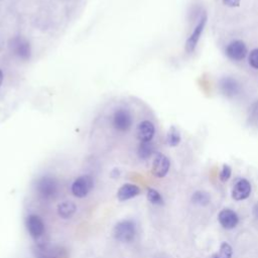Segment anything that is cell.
Wrapping results in <instances>:
<instances>
[{"mask_svg":"<svg viewBox=\"0 0 258 258\" xmlns=\"http://www.w3.org/2000/svg\"><path fill=\"white\" fill-rule=\"evenodd\" d=\"M136 235V225L132 220H122L113 229V236L120 242H131Z\"/></svg>","mask_w":258,"mask_h":258,"instance_id":"1","label":"cell"},{"mask_svg":"<svg viewBox=\"0 0 258 258\" xmlns=\"http://www.w3.org/2000/svg\"><path fill=\"white\" fill-rule=\"evenodd\" d=\"M10 50L14 55L19 57L20 59L27 60L30 57L31 54V48L29 42L21 37V36H15L13 37L9 42Z\"/></svg>","mask_w":258,"mask_h":258,"instance_id":"2","label":"cell"},{"mask_svg":"<svg viewBox=\"0 0 258 258\" xmlns=\"http://www.w3.org/2000/svg\"><path fill=\"white\" fill-rule=\"evenodd\" d=\"M113 127L120 132H126L131 128L132 116L131 113L124 108L116 110L112 117Z\"/></svg>","mask_w":258,"mask_h":258,"instance_id":"3","label":"cell"},{"mask_svg":"<svg viewBox=\"0 0 258 258\" xmlns=\"http://www.w3.org/2000/svg\"><path fill=\"white\" fill-rule=\"evenodd\" d=\"M93 185V178L88 174H84L75 179L72 184V192L77 198H85L91 191Z\"/></svg>","mask_w":258,"mask_h":258,"instance_id":"4","label":"cell"},{"mask_svg":"<svg viewBox=\"0 0 258 258\" xmlns=\"http://www.w3.org/2000/svg\"><path fill=\"white\" fill-rule=\"evenodd\" d=\"M36 189L42 198L50 199L57 192V182L50 176H42L37 180Z\"/></svg>","mask_w":258,"mask_h":258,"instance_id":"5","label":"cell"},{"mask_svg":"<svg viewBox=\"0 0 258 258\" xmlns=\"http://www.w3.org/2000/svg\"><path fill=\"white\" fill-rule=\"evenodd\" d=\"M26 229H27L29 235L33 239L37 240L40 237H42V235L44 234L45 227H44V223L40 217H38L37 215L31 214V215L27 216V218H26Z\"/></svg>","mask_w":258,"mask_h":258,"instance_id":"6","label":"cell"},{"mask_svg":"<svg viewBox=\"0 0 258 258\" xmlns=\"http://www.w3.org/2000/svg\"><path fill=\"white\" fill-rule=\"evenodd\" d=\"M206 22H207V14L204 12L200 19H199V22L198 24L196 25V27L194 28V31L191 32V34L189 35V37L187 38V40L185 41V50L189 53V52H192L197 46V43L201 37V34L205 28V25H206Z\"/></svg>","mask_w":258,"mask_h":258,"instance_id":"7","label":"cell"},{"mask_svg":"<svg viewBox=\"0 0 258 258\" xmlns=\"http://www.w3.org/2000/svg\"><path fill=\"white\" fill-rule=\"evenodd\" d=\"M226 54L232 60H242L247 54V47L242 40H233L226 47Z\"/></svg>","mask_w":258,"mask_h":258,"instance_id":"8","label":"cell"},{"mask_svg":"<svg viewBox=\"0 0 258 258\" xmlns=\"http://www.w3.org/2000/svg\"><path fill=\"white\" fill-rule=\"evenodd\" d=\"M170 166L169 159L162 153H157L152 162V173L156 177H163L168 172Z\"/></svg>","mask_w":258,"mask_h":258,"instance_id":"9","label":"cell"},{"mask_svg":"<svg viewBox=\"0 0 258 258\" xmlns=\"http://www.w3.org/2000/svg\"><path fill=\"white\" fill-rule=\"evenodd\" d=\"M155 134V127L152 122L144 120L140 122L136 128V136L140 142L151 141Z\"/></svg>","mask_w":258,"mask_h":258,"instance_id":"10","label":"cell"},{"mask_svg":"<svg viewBox=\"0 0 258 258\" xmlns=\"http://www.w3.org/2000/svg\"><path fill=\"white\" fill-rule=\"evenodd\" d=\"M251 192V184L245 178L238 179L232 189V198L236 201H242L247 199Z\"/></svg>","mask_w":258,"mask_h":258,"instance_id":"11","label":"cell"},{"mask_svg":"<svg viewBox=\"0 0 258 258\" xmlns=\"http://www.w3.org/2000/svg\"><path fill=\"white\" fill-rule=\"evenodd\" d=\"M218 220L221 224V226L225 229H233L237 226L239 219L237 214L230 210V209H224L219 213Z\"/></svg>","mask_w":258,"mask_h":258,"instance_id":"12","label":"cell"},{"mask_svg":"<svg viewBox=\"0 0 258 258\" xmlns=\"http://www.w3.org/2000/svg\"><path fill=\"white\" fill-rule=\"evenodd\" d=\"M140 194V188L133 183L123 184L117 191V199L120 202H125L137 197Z\"/></svg>","mask_w":258,"mask_h":258,"instance_id":"13","label":"cell"},{"mask_svg":"<svg viewBox=\"0 0 258 258\" xmlns=\"http://www.w3.org/2000/svg\"><path fill=\"white\" fill-rule=\"evenodd\" d=\"M219 85L221 92L227 97H233L239 92V84L232 78H223Z\"/></svg>","mask_w":258,"mask_h":258,"instance_id":"14","label":"cell"},{"mask_svg":"<svg viewBox=\"0 0 258 258\" xmlns=\"http://www.w3.org/2000/svg\"><path fill=\"white\" fill-rule=\"evenodd\" d=\"M77 211L76 205L71 201H64L57 206V214L62 219H70Z\"/></svg>","mask_w":258,"mask_h":258,"instance_id":"15","label":"cell"},{"mask_svg":"<svg viewBox=\"0 0 258 258\" xmlns=\"http://www.w3.org/2000/svg\"><path fill=\"white\" fill-rule=\"evenodd\" d=\"M154 151V146L151 141L148 142H140L138 146V155L142 159L149 158Z\"/></svg>","mask_w":258,"mask_h":258,"instance_id":"16","label":"cell"},{"mask_svg":"<svg viewBox=\"0 0 258 258\" xmlns=\"http://www.w3.org/2000/svg\"><path fill=\"white\" fill-rule=\"evenodd\" d=\"M166 142L169 146H176V145L179 144L180 134L174 126H171L169 128V130L167 132V135H166Z\"/></svg>","mask_w":258,"mask_h":258,"instance_id":"17","label":"cell"},{"mask_svg":"<svg viewBox=\"0 0 258 258\" xmlns=\"http://www.w3.org/2000/svg\"><path fill=\"white\" fill-rule=\"evenodd\" d=\"M232 254H233L232 247L228 243L223 242L220 246L219 251L213 254L212 258H231Z\"/></svg>","mask_w":258,"mask_h":258,"instance_id":"18","label":"cell"},{"mask_svg":"<svg viewBox=\"0 0 258 258\" xmlns=\"http://www.w3.org/2000/svg\"><path fill=\"white\" fill-rule=\"evenodd\" d=\"M146 197H147V200L153 205H162L163 204V199H162L161 195L154 188H151V187L147 188Z\"/></svg>","mask_w":258,"mask_h":258,"instance_id":"19","label":"cell"},{"mask_svg":"<svg viewBox=\"0 0 258 258\" xmlns=\"http://www.w3.org/2000/svg\"><path fill=\"white\" fill-rule=\"evenodd\" d=\"M191 201L192 203L197 204V205H200V206H206L209 204L210 202V197L207 192L205 191H196L194 195H192V198H191Z\"/></svg>","mask_w":258,"mask_h":258,"instance_id":"20","label":"cell"},{"mask_svg":"<svg viewBox=\"0 0 258 258\" xmlns=\"http://www.w3.org/2000/svg\"><path fill=\"white\" fill-rule=\"evenodd\" d=\"M249 63L253 69L258 70V48L251 50L249 54Z\"/></svg>","mask_w":258,"mask_h":258,"instance_id":"21","label":"cell"},{"mask_svg":"<svg viewBox=\"0 0 258 258\" xmlns=\"http://www.w3.org/2000/svg\"><path fill=\"white\" fill-rule=\"evenodd\" d=\"M231 167L229 166V165H227V164H224L223 165V168H222V170H221V172H220V178H221V180L222 181H226V180H228L229 178H230V176H231Z\"/></svg>","mask_w":258,"mask_h":258,"instance_id":"22","label":"cell"},{"mask_svg":"<svg viewBox=\"0 0 258 258\" xmlns=\"http://www.w3.org/2000/svg\"><path fill=\"white\" fill-rule=\"evenodd\" d=\"M241 0H223V3L228 7H238Z\"/></svg>","mask_w":258,"mask_h":258,"instance_id":"23","label":"cell"},{"mask_svg":"<svg viewBox=\"0 0 258 258\" xmlns=\"http://www.w3.org/2000/svg\"><path fill=\"white\" fill-rule=\"evenodd\" d=\"M253 215H254V218H255V220L257 221V223H258V202L254 205V207H253Z\"/></svg>","mask_w":258,"mask_h":258,"instance_id":"24","label":"cell"},{"mask_svg":"<svg viewBox=\"0 0 258 258\" xmlns=\"http://www.w3.org/2000/svg\"><path fill=\"white\" fill-rule=\"evenodd\" d=\"M2 82H3V73H2V71L0 70V86H1Z\"/></svg>","mask_w":258,"mask_h":258,"instance_id":"25","label":"cell"}]
</instances>
